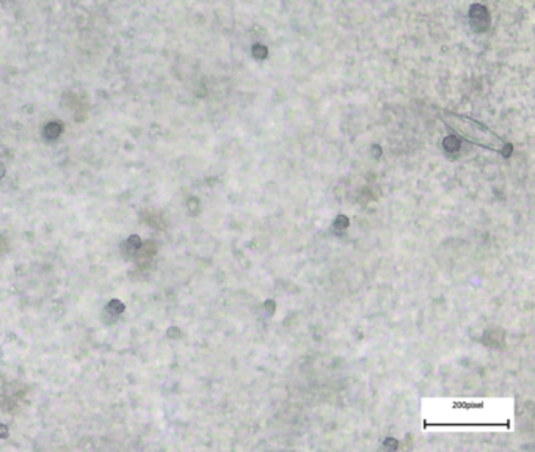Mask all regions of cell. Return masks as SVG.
<instances>
[{
    "mask_svg": "<svg viewBox=\"0 0 535 452\" xmlns=\"http://www.w3.org/2000/svg\"><path fill=\"white\" fill-rule=\"evenodd\" d=\"M124 311V305L120 301V300H111L108 305L106 306V309H104L102 313V321L106 322L107 325L110 323H115L118 321V317H120V314Z\"/></svg>",
    "mask_w": 535,
    "mask_h": 452,
    "instance_id": "cell-1",
    "label": "cell"
},
{
    "mask_svg": "<svg viewBox=\"0 0 535 452\" xmlns=\"http://www.w3.org/2000/svg\"><path fill=\"white\" fill-rule=\"evenodd\" d=\"M140 248H142V240H140L138 236H130L128 240L123 242L121 245V253L124 256V259H132L140 255Z\"/></svg>",
    "mask_w": 535,
    "mask_h": 452,
    "instance_id": "cell-2",
    "label": "cell"
},
{
    "mask_svg": "<svg viewBox=\"0 0 535 452\" xmlns=\"http://www.w3.org/2000/svg\"><path fill=\"white\" fill-rule=\"evenodd\" d=\"M58 134H60V126H58L57 123H52V124L47 126V129H46V137L47 138H55Z\"/></svg>",
    "mask_w": 535,
    "mask_h": 452,
    "instance_id": "cell-3",
    "label": "cell"
},
{
    "mask_svg": "<svg viewBox=\"0 0 535 452\" xmlns=\"http://www.w3.org/2000/svg\"><path fill=\"white\" fill-rule=\"evenodd\" d=\"M8 436V427L0 424V438H6Z\"/></svg>",
    "mask_w": 535,
    "mask_h": 452,
    "instance_id": "cell-4",
    "label": "cell"
},
{
    "mask_svg": "<svg viewBox=\"0 0 535 452\" xmlns=\"http://www.w3.org/2000/svg\"><path fill=\"white\" fill-rule=\"evenodd\" d=\"M3 173H5V168H3V165H2V164H0V179H2V177H3Z\"/></svg>",
    "mask_w": 535,
    "mask_h": 452,
    "instance_id": "cell-5",
    "label": "cell"
}]
</instances>
